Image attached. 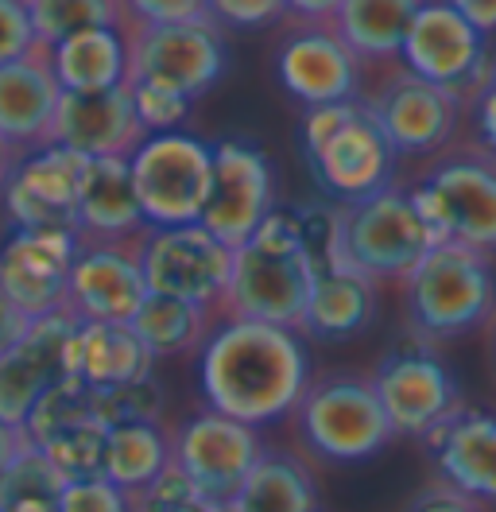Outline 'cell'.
<instances>
[{"label":"cell","instance_id":"cell-50","mask_svg":"<svg viewBox=\"0 0 496 512\" xmlns=\"http://www.w3.org/2000/svg\"><path fill=\"white\" fill-rule=\"evenodd\" d=\"M16 160H20V152L0 136V187H4V179H8V171L16 167Z\"/></svg>","mask_w":496,"mask_h":512},{"label":"cell","instance_id":"cell-43","mask_svg":"<svg viewBox=\"0 0 496 512\" xmlns=\"http://www.w3.org/2000/svg\"><path fill=\"white\" fill-rule=\"evenodd\" d=\"M403 512H485V505L477 497H469L462 489H454L450 481L434 478L431 485H423Z\"/></svg>","mask_w":496,"mask_h":512},{"label":"cell","instance_id":"cell-18","mask_svg":"<svg viewBox=\"0 0 496 512\" xmlns=\"http://www.w3.org/2000/svg\"><path fill=\"white\" fill-rule=\"evenodd\" d=\"M74 256V229H12L8 241L0 245V288L28 319L66 311Z\"/></svg>","mask_w":496,"mask_h":512},{"label":"cell","instance_id":"cell-1","mask_svg":"<svg viewBox=\"0 0 496 512\" xmlns=\"http://www.w3.org/2000/svg\"><path fill=\"white\" fill-rule=\"evenodd\" d=\"M198 353L206 408L256 431L291 416L310 384L307 338L291 326L221 319Z\"/></svg>","mask_w":496,"mask_h":512},{"label":"cell","instance_id":"cell-45","mask_svg":"<svg viewBox=\"0 0 496 512\" xmlns=\"http://www.w3.org/2000/svg\"><path fill=\"white\" fill-rule=\"evenodd\" d=\"M28 326H31V319L8 299V291L0 288V353L8 350V346H16Z\"/></svg>","mask_w":496,"mask_h":512},{"label":"cell","instance_id":"cell-24","mask_svg":"<svg viewBox=\"0 0 496 512\" xmlns=\"http://www.w3.org/2000/svg\"><path fill=\"white\" fill-rule=\"evenodd\" d=\"M74 229H78L82 241H132L148 229L140 198H136L128 156L86 160L82 187H78Z\"/></svg>","mask_w":496,"mask_h":512},{"label":"cell","instance_id":"cell-44","mask_svg":"<svg viewBox=\"0 0 496 512\" xmlns=\"http://www.w3.org/2000/svg\"><path fill=\"white\" fill-rule=\"evenodd\" d=\"M465 113L473 117V136H477L473 144H481L485 152L496 156V74L465 101Z\"/></svg>","mask_w":496,"mask_h":512},{"label":"cell","instance_id":"cell-9","mask_svg":"<svg viewBox=\"0 0 496 512\" xmlns=\"http://www.w3.org/2000/svg\"><path fill=\"white\" fill-rule=\"evenodd\" d=\"M361 101L396 156H438L465 117L462 97L419 78L400 59L388 63L369 90H361Z\"/></svg>","mask_w":496,"mask_h":512},{"label":"cell","instance_id":"cell-22","mask_svg":"<svg viewBox=\"0 0 496 512\" xmlns=\"http://www.w3.org/2000/svg\"><path fill=\"white\" fill-rule=\"evenodd\" d=\"M59 97L62 86L51 66V51L43 43L24 59L4 63L0 66V136L16 152L51 144Z\"/></svg>","mask_w":496,"mask_h":512},{"label":"cell","instance_id":"cell-29","mask_svg":"<svg viewBox=\"0 0 496 512\" xmlns=\"http://www.w3.org/2000/svg\"><path fill=\"white\" fill-rule=\"evenodd\" d=\"M229 512H318V481L303 454L264 447Z\"/></svg>","mask_w":496,"mask_h":512},{"label":"cell","instance_id":"cell-2","mask_svg":"<svg viewBox=\"0 0 496 512\" xmlns=\"http://www.w3.org/2000/svg\"><path fill=\"white\" fill-rule=\"evenodd\" d=\"M314 284V260L307 253L295 210H272L245 245L233 249V272L221 299V319H252L299 330Z\"/></svg>","mask_w":496,"mask_h":512},{"label":"cell","instance_id":"cell-51","mask_svg":"<svg viewBox=\"0 0 496 512\" xmlns=\"http://www.w3.org/2000/svg\"><path fill=\"white\" fill-rule=\"evenodd\" d=\"M493 361H496V315H493Z\"/></svg>","mask_w":496,"mask_h":512},{"label":"cell","instance_id":"cell-49","mask_svg":"<svg viewBox=\"0 0 496 512\" xmlns=\"http://www.w3.org/2000/svg\"><path fill=\"white\" fill-rule=\"evenodd\" d=\"M0 512H59V505H55V497H24V501L0 505Z\"/></svg>","mask_w":496,"mask_h":512},{"label":"cell","instance_id":"cell-34","mask_svg":"<svg viewBox=\"0 0 496 512\" xmlns=\"http://www.w3.org/2000/svg\"><path fill=\"white\" fill-rule=\"evenodd\" d=\"M105 443H109V427L101 419H86V423H78V427L55 435L51 443H43L39 450L70 481V478H93V474H101V466H105Z\"/></svg>","mask_w":496,"mask_h":512},{"label":"cell","instance_id":"cell-46","mask_svg":"<svg viewBox=\"0 0 496 512\" xmlns=\"http://www.w3.org/2000/svg\"><path fill=\"white\" fill-rule=\"evenodd\" d=\"M341 0H287V16L299 24H330L338 16Z\"/></svg>","mask_w":496,"mask_h":512},{"label":"cell","instance_id":"cell-12","mask_svg":"<svg viewBox=\"0 0 496 512\" xmlns=\"http://www.w3.org/2000/svg\"><path fill=\"white\" fill-rule=\"evenodd\" d=\"M128 82H155L190 101L214 90L225 74V35L217 20L190 24H124Z\"/></svg>","mask_w":496,"mask_h":512},{"label":"cell","instance_id":"cell-37","mask_svg":"<svg viewBox=\"0 0 496 512\" xmlns=\"http://www.w3.org/2000/svg\"><path fill=\"white\" fill-rule=\"evenodd\" d=\"M66 474L39 447H24V454L4 470L0 478V505L24 501V497H59Z\"/></svg>","mask_w":496,"mask_h":512},{"label":"cell","instance_id":"cell-3","mask_svg":"<svg viewBox=\"0 0 496 512\" xmlns=\"http://www.w3.org/2000/svg\"><path fill=\"white\" fill-rule=\"evenodd\" d=\"M403 311L415 342H454L496 315V268L485 249L438 241L403 280Z\"/></svg>","mask_w":496,"mask_h":512},{"label":"cell","instance_id":"cell-21","mask_svg":"<svg viewBox=\"0 0 496 512\" xmlns=\"http://www.w3.org/2000/svg\"><path fill=\"white\" fill-rule=\"evenodd\" d=\"M148 132L136 117L128 82L97 94H66L59 97V113L51 128V144H62L86 160L97 156H132Z\"/></svg>","mask_w":496,"mask_h":512},{"label":"cell","instance_id":"cell-38","mask_svg":"<svg viewBox=\"0 0 496 512\" xmlns=\"http://www.w3.org/2000/svg\"><path fill=\"white\" fill-rule=\"evenodd\" d=\"M132 90V105H136V117L144 132H175L190 113V97L179 90H167V86H155V82H128Z\"/></svg>","mask_w":496,"mask_h":512},{"label":"cell","instance_id":"cell-40","mask_svg":"<svg viewBox=\"0 0 496 512\" xmlns=\"http://www.w3.org/2000/svg\"><path fill=\"white\" fill-rule=\"evenodd\" d=\"M39 47L28 0H0V66L16 63Z\"/></svg>","mask_w":496,"mask_h":512},{"label":"cell","instance_id":"cell-42","mask_svg":"<svg viewBox=\"0 0 496 512\" xmlns=\"http://www.w3.org/2000/svg\"><path fill=\"white\" fill-rule=\"evenodd\" d=\"M128 24H190L210 20L206 0H124Z\"/></svg>","mask_w":496,"mask_h":512},{"label":"cell","instance_id":"cell-6","mask_svg":"<svg viewBox=\"0 0 496 512\" xmlns=\"http://www.w3.org/2000/svg\"><path fill=\"white\" fill-rule=\"evenodd\" d=\"M334 210L338 256L376 284H403L407 272L438 245V233L419 214L411 187L400 183L357 202H338Z\"/></svg>","mask_w":496,"mask_h":512},{"label":"cell","instance_id":"cell-15","mask_svg":"<svg viewBox=\"0 0 496 512\" xmlns=\"http://www.w3.org/2000/svg\"><path fill=\"white\" fill-rule=\"evenodd\" d=\"M276 210V179L268 156L248 140L214 144V183L202 225L229 249L245 245Z\"/></svg>","mask_w":496,"mask_h":512},{"label":"cell","instance_id":"cell-33","mask_svg":"<svg viewBox=\"0 0 496 512\" xmlns=\"http://www.w3.org/2000/svg\"><path fill=\"white\" fill-rule=\"evenodd\" d=\"M86 419H97V412H93V388H86L78 377H66V381L51 384L39 396V404L31 408L28 423H24V435H28L31 447H43L55 435L86 423Z\"/></svg>","mask_w":496,"mask_h":512},{"label":"cell","instance_id":"cell-16","mask_svg":"<svg viewBox=\"0 0 496 512\" xmlns=\"http://www.w3.org/2000/svg\"><path fill=\"white\" fill-rule=\"evenodd\" d=\"M82 171L86 156L62 144L20 152V160L0 187L4 218L12 222V229H74Z\"/></svg>","mask_w":496,"mask_h":512},{"label":"cell","instance_id":"cell-26","mask_svg":"<svg viewBox=\"0 0 496 512\" xmlns=\"http://www.w3.org/2000/svg\"><path fill=\"white\" fill-rule=\"evenodd\" d=\"M155 357L128 322H78L70 342V377L101 392L152 377Z\"/></svg>","mask_w":496,"mask_h":512},{"label":"cell","instance_id":"cell-36","mask_svg":"<svg viewBox=\"0 0 496 512\" xmlns=\"http://www.w3.org/2000/svg\"><path fill=\"white\" fill-rule=\"evenodd\" d=\"M128 497H132V512H229L175 466H167L152 485H144Z\"/></svg>","mask_w":496,"mask_h":512},{"label":"cell","instance_id":"cell-47","mask_svg":"<svg viewBox=\"0 0 496 512\" xmlns=\"http://www.w3.org/2000/svg\"><path fill=\"white\" fill-rule=\"evenodd\" d=\"M465 20L477 28V32L493 35L496 32V0H450Z\"/></svg>","mask_w":496,"mask_h":512},{"label":"cell","instance_id":"cell-23","mask_svg":"<svg viewBox=\"0 0 496 512\" xmlns=\"http://www.w3.org/2000/svg\"><path fill=\"white\" fill-rule=\"evenodd\" d=\"M372 322H376V280L349 268L341 256L314 268V284L299 319L303 338L349 342V338H361Z\"/></svg>","mask_w":496,"mask_h":512},{"label":"cell","instance_id":"cell-20","mask_svg":"<svg viewBox=\"0 0 496 512\" xmlns=\"http://www.w3.org/2000/svg\"><path fill=\"white\" fill-rule=\"evenodd\" d=\"M276 74L283 90L310 109V105L361 97L365 63L341 43V35L330 24H299L279 43Z\"/></svg>","mask_w":496,"mask_h":512},{"label":"cell","instance_id":"cell-17","mask_svg":"<svg viewBox=\"0 0 496 512\" xmlns=\"http://www.w3.org/2000/svg\"><path fill=\"white\" fill-rule=\"evenodd\" d=\"M148 299L140 268V237L132 241H82L66 284V311L78 322H132Z\"/></svg>","mask_w":496,"mask_h":512},{"label":"cell","instance_id":"cell-19","mask_svg":"<svg viewBox=\"0 0 496 512\" xmlns=\"http://www.w3.org/2000/svg\"><path fill=\"white\" fill-rule=\"evenodd\" d=\"M78 319L70 311H55L31 319L24 338L0 353V419L24 427L39 396L70 377V342Z\"/></svg>","mask_w":496,"mask_h":512},{"label":"cell","instance_id":"cell-4","mask_svg":"<svg viewBox=\"0 0 496 512\" xmlns=\"http://www.w3.org/2000/svg\"><path fill=\"white\" fill-rule=\"evenodd\" d=\"M303 148L314 179L338 202H357L396 183L400 156L361 97L310 105L303 113Z\"/></svg>","mask_w":496,"mask_h":512},{"label":"cell","instance_id":"cell-27","mask_svg":"<svg viewBox=\"0 0 496 512\" xmlns=\"http://www.w3.org/2000/svg\"><path fill=\"white\" fill-rule=\"evenodd\" d=\"M51 51L55 78L66 94H97L128 82V35L124 28H90L62 39Z\"/></svg>","mask_w":496,"mask_h":512},{"label":"cell","instance_id":"cell-48","mask_svg":"<svg viewBox=\"0 0 496 512\" xmlns=\"http://www.w3.org/2000/svg\"><path fill=\"white\" fill-rule=\"evenodd\" d=\"M24 447H28L24 427H12V423L0 419V478H4V470L24 454Z\"/></svg>","mask_w":496,"mask_h":512},{"label":"cell","instance_id":"cell-25","mask_svg":"<svg viewBox=\"0 0 496 512\" xmlns=\"http://www.w3.org/2000/svg\"><path fill=\"white\" fill-rule=\"evenodd\" d=\"M423 443L438 462V478L477 497L481 505H496V416L465 408Z\"/></svg>","mask_w":496,"mask_h":512},{"label":"cell","instance_id":"cell-39","mask_svg":"<svg viewBox=\"0 0 496 512\" xmlns=\"http://www.w3.org/2000/svg\"><path fill=\"white\" fill-rule=\"evenodd\" d=\"M55 505L59 512H132V497L105 474H93V478L66 481Z\"/></svg>","mask_w":496,"mask_h":512},{"label":"cell","instance_id":"cell-13","mask_svg":"<svg viewBox=\"0 0 496 512\" xmlns=\"http://www.w3.org/2000/svg\"><path fill=\"white\" fill-rule=\"evenodd\" d=\"M485 39L489 35L477 32L450 0H423L407 28L400 63L469 101L496 74Z\"/></svg>","mask_w":496,"mask_h":512},{"label":"cell","instance_id":"cell-31","mask_svg":"<svg viewBox=\"0 0 496 512\" xmlns=\"http://www.w3.org/2000/svg\"><path fill=\"white\" fill-rule=\"evenodd\" d=\"M171 466V431L159 423H117L109 427L105 466L101 474L121 485L124 493H136L152 485Z\"/></svg>","mask_w":496,"mask_h":512},{"label":"cell","instance_id":"cell-5","mask_svg":"<svg viewBox=\"0 0 496 512\" xmlns=\"http://www.w3.org/2000/svg\"><path fill=\"white\" fill-rule=\"evenodd\" d=\"M295 431L310 458L353 466L396 439L372 377L365 373H322L310 377L295 404Z\"/></svg>","mask_w":496,"mask_h":512},{"label":"cell","instance_id":"cell-28","mask_svg":"<svg viewBox=\"0 0 496 512\" xmlns=\"http://www.w3.org/2000/svg\"><path fill=\"white\" fill-rule=\"evenodd\" d=\"M423 0H341L330 28L365 66L396 63Z\"/></svg>","mask_w":496,"mask_h":512},{"label":"cell","instance_id":"cell-32","mask_svg":"<svg viewBox=\"0 0 496 512\" xmlns=\"http://www.w3.org/2000/svg\"><path fill=\"white\" fill-rule=\"evenodd\" d=\"M31 24L43 47H55L62 39L90 28H124L128 12L124 0H28Z\"/></svg>","mask_w":496,"mask_h":512},{"label":"cell","instance_id":"cell-30","mask_svg":"<svg viewBox=\"0 0 496 512\" xmlns=\"http://www.w3.org/2000/svg\"><path fill=\"white\" fill-rule=\"evenodd\" d=\"M221 322L217 311L186 303V299H171V295H152L140 303V311L132 315V330L136 338L148 346L155 361L159 357H183V353H198L206 346V338L214 334Z\"/></svg>","mask_w":496,"mask_h":512},{"label":"cell","instance_id":"cell-14","mask_svg":"<svg viewBox=\"0 0 496 512\" xmlns=\"http://www.w3.org/2000/svg\"><path fill=\"white\" fill-rule=\"evenodd\" d=\"M260 450L264 443H260L256 427L233 416H221L214 408L183 419L171 431V466L183 470L206 497H214L225 509L241 493Z\"/></svg>","mask_w":496,"mask_h":512},{"label":"cell","instance_id":"cell-41","mask_svg":"<svg viewBox=\"0 0 496 512\" xmlns=\"http://www.w3.org/2000/svg\"><path fill=\"white\" fill-rule=\"evenodd\" d=\"M221 28H268L287 16V0H206Z\"/></svg>","mask_w":496,"mask_h":512},{"label":"cell","instance_id":"cell-10","mask_svg":"<svg viewBox=\"0 0 496 512\" xmlns=\"http://www.w3.org/2000/svg\"><path fill=\"white\" fill-rule=\"evenodd\" d=\"M372 388L392 419L396 439H427L442 423L465 412L458 377L427 342L388 350L369 373Z\"/></svg>","mask_w":496,"mask_h":512},{"label":"cell","instance_id":"cell-7","mask_svg":"<svg viewBox=\"0 0 496 512\" xmlns=\"http://www.w3.org/2000/svg\"><path fill=\"white\" fill-rule=\"evenodd\" d=\"M419 214L438 241H462L473 249H496V156L481 144L454 148L427 167L411 187Z\"/></svg>","mask_w":496,"mask_h":512},{"label":"cell","instance_id":"cell-8","mask_svg":"<svg viewBox=\"0 0 496 512\" xmlns=\"http://www.w3.org/2000/svg\"><path fill=\"white\" fill-rule=\"evenodd\" d=\"M132 183L148 225L202 222L214 183V144L190 132H152L128 156Z\"/></svg>","mask_w":496,"mask_h":512},{"label":"cell","instance_id":"cell-11","mask_svg":"<svg viewBox=\"0 0 496 512\" xmlns=\"http://www.w3.org/2000/svg\"><path fill=\"white\" fill-rule=\"evenodd\" d=\"M140 268L152 295H171L221 315L233 272V249L202 222L148 225L140 233Z\"/></svg>","mask_w":496,"mask_h":512},{"label":"cell","instance_id":"cell-35","mask_svg":"<svg viewBox=\"0 0 496 512\" xmlns=\"http://www.w3.org/2000/svg\"><path fill=\"white\" fill-rule=\"evenodd\" d=\"M93 412L105 427L117 423H159L163 419V388L155 377L132 384H117V388H101L93 392Z\"/></svg>","mask_w":496,"mask_h":512}]
</instances>
